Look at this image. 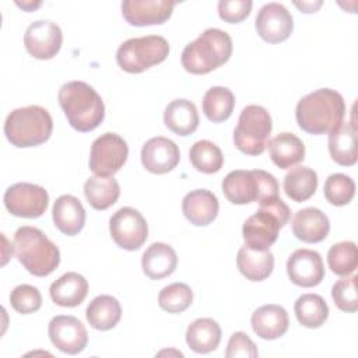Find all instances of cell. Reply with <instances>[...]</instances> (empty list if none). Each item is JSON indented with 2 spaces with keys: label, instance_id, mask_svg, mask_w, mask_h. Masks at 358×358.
Instances as JSON below:
<instances>
[{
  "label": "cell",
  "instance_id": "1",
  "mask_svg": "<svg viewBox=\"0 0 358 358\" xmlns=\"http://www.w3.org/2000/svg\"><path fill=\"white\" fill-rule=\"evenodd\" d=\"M345 103L343 96L330 88H319L299 99L295 117L298 126L309 134H329L343 123Z\"/></svg>",
  "mask_w": 358,
  "mask_h": 358
},
{
  "label": "cell",
  "instance_id": "2",
  "mask_svg": "<svg viewBox=\"0 0 358 358\" xmlns=\"http://www.w3.org/2000/svg\"><path fill=\"white\" fill-rule=\"evenodd\" d=\"M57 99L67 122L77 131H91L105 117V105L101 95L84 81H69L63 84L59 90Z\"/></svg>",
  "mask_w": 358,
  "mask_h": 358
},
{
  "label": "cell",
  "instance_id": "3",
  "mask_svg": "<svg viewBox=\"0 0 358 358\" xmlns=\"http://www.w3.org/2000/svg\"><path fill=\"white\" fill-rule=\"evenodd\" d=\"M232 55L231 36L218 28H208L182 52V66L192 74H207L225 64Z\"/></svg>",
  "mask_w": 358,
  "mask_h": 358
},
{
  "label": "cell",
  "instance_id": "4",
  "mask_svg": "<svg viewBox=\"0 0 358 358\" xmlns=\"http://www.w3.org/2000/svg\"><path fill=\"white\" fill-rule=\"evenodd\" d=\"M14 250L18 262L36 277L52 274L60 263L59 248L35 227L24 225L15 231Z\"/></svg>",
  "mask_w": 358,
  "mask_h": 358
},
{
  "label": "cell",
  "instance_id": "5",
  "mask_svg": "<svg viewBox=\"0 0 358 358\" xmlns=\"http://www.w3.org/2000/svg\"><path fill=\"white\" fill-rule=\"evenodd\" d=\"M259 210L242 227L245 245L253 250L264 252L277 241L278 231L289 221L288 206L277 196L259 203Z\"/></svg>",
  "mask_w": 358,
  "mask_h": 358
},
{
  "label": "cell",
  "instance_id": "6",
  "mask_svg": "<svg viewBox=\"0 0 358 358\" xmlns=\"http://www.w3.org/2000/svg\"><path fill=\"white\" fill-rule=\"evenodd\" d=\"M53 130L50 113L39 106L29 105L14 109L4 122L7 140L18 148L36 147L49 140Z\"/></svg>",
  "mask_w": 358,
  "mask_h": 358
},
{
  "label": "cell",
  "instance_id": "7",
  "mask_svg": "<svg viewBox=\"0 0 358 358\" xmlns=\"http://www.w3.org/2000/svg\"><path fill=\"white\" fill-rule=\"evenodd\" d=\"M222 192L232 204L262 203L267 199L278 196L277 179L262 169H235L222 180Z\"/></svg>",
  "mask_w": 358,
  "mask_h": 358
},
{
  "label": "cell",
  "instance_id": "8",
  "mask_svg": "<svg viewBox=\"0 0 358 358\" xmlns=\"http://www.w3.org/2000/svg\"><path fill=\"white\" fill-rule=\"evenodd\" d=\"M168 53L169 43L164 36L145 35L124 41L116 52V62L122 70L137 74L162 63Z\"/></svg>",
  "mask_w": 358,
  "mask_h": 358
},
{
  "label": "cell",
  "instance_id": "9",
  "mask_svg": "<svg viewBox=\"0 0 358 358\" xmlns=\"http://www.w3.org/2000/svg\"><path fill=\"white\" fill-rule=\"evenodd\" d=\"M271 129L268 110L260 105H248L242 109L234 130L235 147L246 155H260L267 147Z\"/></svg>",
  "mask_w": 358,
  "mask_h": 358
},
{
  "label": "cell",
  "instance_id": "10",
  "mask_svg": "<svg viewBox=\"0 0 358 358\" xmlns=\"http://www.w3.org/2000/svg\"><path fill=\"white\" fill-rule=\"evenodd\" d=\"M127 143L116 133H103L91 145L90 169L98 176H113L126 162Z\"/></svg>",
  "mask_w": 358,
  "mask_h": 358
},
{
  "label": "cell",
  "instance_id": "11",
  "mask_svg": "<svg viewBox=\"0 0 358 358\" xmlns=\"http://www.w3.org/2000/svg\"><path fill=\"white\" fill-rule=\"evenodd\" d=\"M109 232L119 248L137 250L147 241L148 224L136 208L122 207L110 217Z\"/></svg>",
  "mask_w": 358,
  "mask_h": 358
},
{
  "label": "cell",
  "instance_id": "12",
  "mask_svg": "<svg viewBox=\"0 0 358 358\" xmlns=\"http://www.w3.org/2000/svg\"><path fill=\"white\" fill-rule=\"evenodd\" d=\"M48 204V192L35 183L20 182L11 185L4 193V206L15 217L38 218L46 211Z\"/></svg>",
  "mask_w": 358,
  "mask_h": 358
},
{
  "label": "cell",
  "instance_id": "13",
  "mask_svg": "<svg viewBox=\"0 0 358 358\" xmlns=\"http://www.w3.org/2000/svg\"><path fill=\"white\" fill-rule=\"evenodd\" d=\"M63 43V32L60 27L49 20L34 21L24 34V45L31 56L39 60L55 57Z\"/></svg>",
  "mask_w": 358,
  "mask_h": 358
},
{
  "label": "cell",
  "instance_id": "14",
  "mask_svg": "<svg viewBox=\"0 0 358 358\" xmlns=\"http://www.w3.org/2000/svg\"><path fill=\"white\" fill-rule=\"evenodd\" d=\"M52 344L62 352L76 355L88 344V333L81 320L70 315L55 316L48 327Z\"/></svg>",
  "mask_w": 358,
  "mask_h": 358
},
{
  "label": "cell",
  "instance_id": "15",
  "mask_svg": "<svg viewBox=\"0 0 358 358\" xmlns=\"http://www.w3.org/2000/svg\"><path fill=\"white\" fill-rule=\"evenodd\" d=\"M259 36L268 43H280L289 38L294 29V18L291 13L280 3L264 4L255 22Z\"/></svg>",
  "mask_w": 358,
  "mask_h": 358
},
{
  "label": "cell",
  "instance_id": "16",
  "mask_svg": "<svg viewBox=\"0 0 358 358\" xmlns=\"http://www.w3.org/2000/svg\"><path fill=\"white\" fill-rule=\"evenodd\" d=\"M287 274L298 287H316L324 278L323 260L316 250L296 249L287 260Z\"/></svg>",
  "mask_w": 358,
  "mask_h": 358
},
{
  "label": "cell",
  "instance_id": "17",
  "mask_svg": "<svg viewBox=\"0 0 358 358\" xmlns=\"http://www.w3.org/2000/svg\"><path fill=\"white\" fill-rule=\"evenodd\" d=\"M175 4L172 0H124L122 14L134 27L159 25L169 20Z\"/></svg>",
  "mask_w": 358,
  "mask_h": 358
},
{
  "label": "cell",
  "instance_id": "18",
  "mask_svg": "<svg viewBox=\"0 0 358 358\" xmlns=\"http://www.w3.org/2000/svg\"><path fill=\"white\" fill-rule=\"evenodd\" d=\"M179 147L162 136L147 140L141 148V164L151 173H168L179 164Z\"/></svg>",
  "mask_w": 358,
  "mask_h": 358
},
{
  "label": "cell",
  "instance_id": "19",
  "mask_svg": "<svg viewBox=\"0 0 358 358\" xmlns=\"http://www.w3.org/2000/svg\"><path fill=\"white\" fill-rule=\"evenodd\" d=\"M220 203L217 196L206 189L189 192L182 200L183 215L196 227L211 224L218 214Z\"/></svg>",
  "mask_w": 358,
  "mask_h": 358
},
{
  "label": "cell",
  "instance_id": "20",
  "mask_svg": "<svg viewBox=\"0 0 358 358\" xmlns=\"http://www.w3.org/2000/svg\"><path fill=\"white\" fill-rule=\"evenodd\" d=\"M329 231L330 221L327 215L316 207L298 210L292 218V232L302 242H322L329 235Z\"/></svg>",
  "mask_w": 358,
  "mask_h": 358
},
{
  "label": "cell",
  "instance_id": "21",
  "mask_svg": "<svg viewBox=\"0 0 358 358\" xmlns=\"http://www.w3.org/2000/svg\"><path fill=\"white\" fill-rule=\"evenodd\" d=\"M252 329L263 340H275L288 330L289 319L287 310L275 303L257 308L252 313Z\"/></svg>",
  "mask_w": 358,
  "mask_h": 358
},
{
  "label": "cell",
  "instance_id": "22",
  "mask_svg": "<svg viewBox=\"0 0 358 358\" xmlns=\"http://www.w3.org/2000/svg\"><path fill=\"white\" fill-rule=\"evenodd\" d=\"M52 217L57 229L69 236L77 235L85 224V210L81 201L71 194H63L56 199Z\"/></svg>",
  "mask_w": 358,
  "mask_h": 358
},
{
  "label": "cell",
  "instance_id": "23",
  "mask_svg": "<svg viewBox=\"0 0 358 358\" xmlns=\"http://www.w3.org/2000/svg\"><path fill=\"white\" fill-rule=\"evenodd\" d=\"M329 152L331 159L343 166H351L358 159L357 127L352 122H343L329 133Z\"/></svg>",
  "mask_w": 358,
  "mask_h": 358
},
{
  "label": "cell",
  "instance_id": "24",
  "mask_svg": "<svg viewBox=\"0 0 358 358\" xmlns=\"http://www.w3.org/2000/svg\"><path fill=\"white\" fill-rule=\"evenodd\" d=\"M178 266V256L172 246L154 242L151 243L141 257V267L147 277L151 280H161L171 275Z\"/></svg>",
  "mask_w": 358,
  "mask_h": 358
},
{
  "label": "cell",
  "instance_id": "25",
  "mask_svg": "<svg viewBox=\"0 0 358 358\" xmlns=\"http://www.w3.org/2000/svg\"><path fill=\"white\" fill-rule=\"evenodd\" d=\"M49 294L56 305L74 308L85 299L88 294V282L84 275L76 271H69L52 282Z\"/></svg>",
  "mask_w": 358,
  "mask_h": 358
},
{
  "label": "cell",
  "instance_id": "26",
  "mask_svg": "<svg viewBox=\"0 0 358 358\" xmlns=\"http://www.w3.org/2000/svg\"><path fill=\"white\" fill-rule=\"evenodd\" d=\"M270 158L275 166L291 169L305 158V145L292 133H280L267 143Z\"/></svg>",
  "mask_w": 358,
  "mask_h": 358
},
{
  "label": "cell",
  "instance_id": "27",
  "mask_svg": "<svg viewBox=\"0 0 358 358\" xmlns=\"http://www.w3.org/2000/svg\"><path fill=\"white\" fill-rule=\"evenodd\" d=\"M165 126L178 136H189L199 127V113L196 105L179 98L168 103L164 112Z\"/></svg>",
  "mask_w": 358,
  "mask_h": 358
},
{
  "label": "cell",
  "instance_id": "28",
  "mask_svg": "<svg viewBox=\"0 0 358 358\" xmlns=\"http://www.w3.org/2000/svg\"><path fill=\"white\" fill-rule=\"evenodd\" d=\"M221 341V327L211 317H200L193 320L186 330V343L192 351L197 354H208L214 351Z\"/></svg>",
  "mask_w": 358,
  "mask_h": 358
},
{
  "label": "cell",
  "instance_id": "29",
  "mask_svg": "<svg viewBox=\"0 0 358 358\" xmlns=\"http://www.w3.org/2000/svg\"><path fill=\"white\" fill-rule=\"evenodd\" d=\"M236 266L242 275L250 281L266 280L274 268V256L268 250L259 252L243 245L236 255Z\"/></svg>",
  "mask_w": 358,
  "mask_h": 358
},
{
  "label": "cell",
  "instance_id": "30",
  "mask_svg": "<svg viewBox=\"0 0 358 358\" xmlns=\"http://www.w3.org/2000/svg\"><path fill=\"white\" fill-rule=\"evenodd\" d=\"M85 317L91 327L106 331L119 323L122 317V306L112 295H99L88 303Z\"/></svg>",
  "mask_w": 358,
  "mask_h": 358
},
{
  "label": "cell",
  "instance_id": "31",
  "mask_svg": "<svg viewBox=\"0 0 358 358\" xmlns=\"http://www.w3.org/2000/svg\"><path fill=\"white\" fill-rule=\"evenodd\" d=\"M84 194L92 208L106 210L117 201L120 186L113 176L94 175L85 180Z\"/></svg>",
  "mask_w": 358,
  "mask_h": 358
},
{
  "label": "cell",
  "instance_id": "32",
  "mask_svg": "<svg viewBox=\"0 0 358 358\" xmlns=\"http://www.w3.org/2000/svg\"><path fill=\"white\" fill-rule=\"evenodd\" d=\"M284 192L285 194L296 201L302 203L310 199L317 187V173L308 166L292 168L284 176Z\"/></svg>",
  "mask_w": 358,
  "mask_h": 358
},
{
  "label": "cell",
  "instance_id": "33",
  "mask_svg": "<svg viewBox=\"0 0 358 358\" xmlns=\"http://www.w3.org/2000/svg\"><path fill=\"white\" fill-rule=\"evenodd\" d=\"M298 322L308 329L320 327L329 317V306L317 294H303L294 305Z\"/></svg>",
  "mask_w": 358,
  "mask_h": 358
},
{
  "label": "cell",
  "instance_id": "34",
  "mask_svg": "<svg viewBox=\"0 0 358 358\" xmlns=\"http://www.w3.org/2000/svg\"><path fill=\"white\" fill-rule=\"evenodd\" d=\"M235 96L225 87H211L203 96V112L210 122L221 123L227 120L234 110Z\"/></svg>",
  "mask_w": 358,
  "mask_h": 358
},
{
  "label": "cell",
  "instance_id": "35",
  "mask_svg": "<svg viewBox=\"0 0 358 358\" xmlns=\"http://www.w3.org/2000/svg\"><path fill=\"white\" fill-rule=\"evenodd\" d=\"M189 159L193 168L208 175L218 172L224 165V155L220 147L210 140L196 141L189 151Z\"/></svg>",
  "mask_w": 358,
  "mask_h": 358
},
{
  "label": "cell",
  "instance_id": "36",
  "mask_svg": "<svg viewBox=\"0 0 358 358\" xmlns=\"http://www.w3.org/2000/svg\"><path fill=\"white\" fill-rule=\"evenodd\" d=\"M327 264L337 275H350L358 266V249L354 242L334 243L327 252Z\"/></svg>",
  "mask_w": 358,
  "mask_h": 358
},
{
  "label": "cell",
  "instance_id": "37",
  "mask_svg": "<svg viewBox=\"0 0 358 358\" xmlns=\"http://www.w3.org/2000/svg\"><path fill=\"white\" fill-rule=\"evenodd\" d=\"M193 302V291L185 282H172L164 287L158 295V305L169 313H180Z\"/></svg>",
  "mask_w": 358,
  "mask_h": 358
},
{
  "label": "cell",
  "instance_id": "38",
  "mask_svg": "<svg viewBox=\"0 0 358 358\" xmlns=\"http://www.w3.org/2000/svg\"><path fill=\"white\" fill-rule=\"evenodd\" d=\"M323 193L330 204L345 206L355 196V183L344 173H331L324 182Z\"/></svg>",
  "mask_w": 358,
  "mask_h": 358
},
{
  "label": "cell",
  "instance_id": "39",
  "mask_svg": "<svg viewBox=\"0 0 358 358\" xmlns=\"http://www.w3.org/2000/svg\"><path fill=\"white\" fill-rule=\"evenodd\" d=\"M331 298L336 306L343 312L358 310V295H357V275H345L336 281L331 287Z\"/></svg>",
  "mask_w": 358,
  "mask_h": 358
},
{
  "label": "cell",
  "instance_id": "40",
  "mask_svg": "<svg viewBox=\"0 0 358 358\" xmlns=\"http://www.w3.org/2000/svg\"><path fill=\"white\" fill-rule=\"evenodd\" d=\"M10 303L15 312L21 315H29L39 310L42 305V296L36 287L21 284L11 291Z\"/></svg>",
  "mask_w": 358,
  "mask_h": 358
},
{
  "label": "cell",
  "instance_id": "41",
  "mask_svg": "<svg viewBox=\"0 0 358 358\" xmlns=\"http://www.w3.org/2000/svg\"><path fill=\"white\" fill-rule=\"evenodd\" d=\"M252 6L250 0H221L218 1V15L225 22L238 24L250 14Z\"/></svg>",
  "mask_w": 358,
  "mask_h": 358
},
{
  "label": "cell",
  "instance_id": "42",
  "mask_svg": "<svg viewBox=\"0 0 358 358\" xmlns=\"http://www.w3.org/2000/svg\"><path fill=\"white\" fill-rule=\"evenodd\" d=\"M259 352H257L256 344L252 341V338L246 333L243 331L232 333L228 341L227 352H225L227 358H238V357L255 358Z\"/></svg>",
  "mask_w": 358,
  "mask_h": 358
},
{
  "label": "cell",
  "instance_id": "43",
  "mask_svg": "<svg viewBox=\"0 0 358 358\" xmlns=\"http://www.w3.org/2000/svg\"><path fill=\"white\" fill-rule=\"evenodd\" d=\"M295 6L299 7L301 11H303V13H315V10L322 6V1H317L316 4H313V3H302V4L301 3H295Z\"/></svg>",
  "mask_w": 358,
  "mask_h": 358
}]
</instances>
